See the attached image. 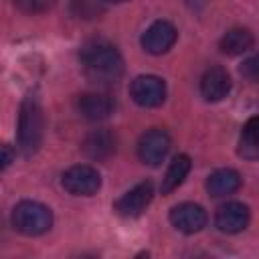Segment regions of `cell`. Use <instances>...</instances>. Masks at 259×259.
I'll use <instances>...</instances> for the list:
<instances>
[{"label": "cell", "instance_id": "6", "mask_svg": "<svg viewBox=\"0 0 259 259\" xmlns=\"http://www.w3.org/2000/svg\"><path fill=\"white\" fill-rule=\"evenodd\" d=\"M172 146L170 136L164 130H150L138 142V158L148 166H160Z\"/></svg>", "mask_w": 259, "mask_h": 259}, {"label": "cell", "instance_id": "21", "mask_svg": "<svg viewBox=\"0 0 259 259\" xmlns=\"http://www.w3.org/2000/svg\"><path fill=\"white\" fill-rule=\"evenodd\" d=\"M241 73H243L245 77H249L251 81H255V79H257V59L251 57L249 61H245L243 67H241Z\"/></svg>", "mask_w": 259, "mask_h": 259}, {"label": "cell", "instance_id": "22", "mask_svg": "<svg viewBox=\"0 0 259 259\" xmlns=\"http://www.w3.org/2000/svg\"><path fill=\"white\" fill-rule=\"evenodd\" d=\"M105 2H113V4H119V2H127V0H105Z\"/></svg>", "mask_w": 259, "mask_h": 259}, {"label": "cell", "instance_id": "2", "mask_svg": "<svg viewBox=\"0 0 259 259\" xmlns=\"http://www.w3.org/2000/svg\"><path fill=\"white\" fill-rule=\"evenodd\" d=\"M42 134H45V115L40 101L34 93H28L20 103L18 127H16V144L20 154L32 156L40 148Z\"/></svg>", "mask_w": 259, "mask_h": 259}, {"label": "cell", "instance_id": "10", "mask_svg": "<svg viewBox=\"0 0 259 259\" xmlns=\"http://www.w3.org/2000/svg\"><path fill=\"white\" fill-rule=\"evenodd\" d=\"M249 219H251L249 206L233 200V202H225L219 206L214 214V225L219 231L233 235V233H241L249 225Z\"/></svg>", "mask_w": 259, "mask_h": 259}, {"label": "cell", "instance_id": "15", "mask_svg": "<svg viewBox=\"0 0 259 259\" xmlns=\"http://www.w3.org/2000/svg\"><path fill=\"white\" fill-rule=\"evenodd\" d=\"M253 45H255V38L249 28H231L221 38V51L231 57L247 53L249 49H253Z\"/></svg>", "mask_w": 259, "mask_h": 259}, {"label": "cell", "instance_id": "7", "mask_svg": "<svg viewBox=\"0 0 259 259\" xmlns=\"http://www.w3.org/2000/svg\"><path fill=\"white\" fill-rule=\"evenodd\" d=\"M176 38H178V32H176L172 22L156 20L142 34V47L150 55H164L174 47Z\"/></svg>", "mask_w": 259, "mask_h": 259}, {"label": "cell", "instance_id": "14", "mask_svg": "<svg viewBox=\"0 0 259 259\" xmlns=\"http://www.w3.org/2000/svg\"><path fill=\"white\" fill-rule=\"evenodd\" d=\"M83 152L91 160H105L115 152V136L109 130H95L83 140Z\"/></svg>", "mask_w": 259, "mask_h": 259}, {"label": "cell", "instance_id": "5", "mask_svg": "<svg viewBox=\"0 0 259 259\" xmlns=\"http://www.w3.org/2000/svg\"><path fill=\"white\" fill-rule=\"evenodd\" d=\"M130 95L142 107H158L166 99V83L156 75H140L132 81Z\"/></svg>", "mask_w": 259, "mask_h": 259}, {"label": "cell", "instance_id": "19", "mask_svg": "<svg viewBox=\"0 0 259 259\" xmlns=\"http://www.w3.org/2000/svg\"><path fill=\"white\" fill-rule=\"evenodd\" d=\"M12 2L24 14H42L55 6V0H12Z\"/></svg>", "mask_w": 259, "mask_h": 259}, {"label": "cell", "instance_id": "9", "mask_svg": "<svg viewBox=\"0 0 259 259\" xmlns=\"http://www.w3.org/2000/svg\"><path fill=\"white\" fill-rule=\"evenodd\" d=\"M206 221H208L206 210L200 204H194V202H182V204H176L170 210V223L180 233H186V235L202 231L206 227Z\"/></svg>", "mask_w": 259, "mask_h": 259}, {"label": "cell", "instance_id": "13", "mask_svg": "<svg viewBox=\"0 0 259 259\" xmlns=\"http://www.w3.org/2000/svg\"><path fill=\"white\" fill-rule=\"evenodd\" d=\"M241 186V174L233 168H219L206 178V190L210 196L221 198L237 192Z\"/></svg>", "mask_w": 259, "mask_h": 259}, {"label": "cell", "instance_id": "20", "mask_svg": "<svg viewBox=\"0 0 259 259\" xmlns=\"http://www.w3.org/2000/svg\"><path fill=\"white\" fill-rule=\"evenodd\" d=\"M14 156H16V152H14L12 146H8V144H0V172L6 170V168L12 164Z\"/></svg>", "mask_w": 259, "mask_h": 259}, {"label": "cell", "instance_id": "16", "mask_svg": "<svg viewBox=\"0 0 259 259\" xmlns=\"http://www.w3.org/2000/svg\"><path fill=\"white\" fill-rule=\"evenodd\" d=\"M190 166H192L190 158H188L186 154H178V156L170 162V166H168V170H166V174H164V178H162V186H160L162 194L174 192V190L184 182V178L188 176Z\"/></svg>", "mask_w": 259, "mask_h": 259}, {"label": "cell", "instance_id": "18", "mask_svg": "<svg viewBox=\"0 0 259 259\" xmlns=\"http://www.w3.org/2000/svg\"><path fill=\"white\" fill-rule=\"evenodd\" d=\"M71 12L77 18H95L103 12V6L99 0H71Z\"/></svg>", "mask_w": 259, "mask_h": 259}, {"label": "cell", "instance_id": "17", "mask_svg": "<svg viewBox=\"0 0 259 259\" xmlns=\"http://www.w3.org/2000/svg\"><path fill=\"white\" fill-rule=\"evenodd\" d=\"M239 154L247 160H255L259 156V142H257V117H249L241 132V142H239Z\"/></svg>", "mask_w": 259, "mask_h": 259}, {"label": "cell", "instance_id": "3", "mask_svg": "<svg viewBox=\"0 0 259 259\" xmlns=\"http://www.w3.org/2000/svg\"><path fill=\"white\" fill-rule=\"evenodd\" d=\"M12 227L26 235V237H38L47 233L53 225V212L47 204L36 200H20L12 208Z\"/></svg>", "mask_w": 259, "mask_h": 259}, {"label": "cell", "instance_id": "8", "mask_svg": "<svg viewBox=\"0 0 259 259\" xmlns=\"http://www.w3.org/2000/svg\"><path fill=\"white\" fill-rule=\"evenodd\" d=\"M152 196H154V186L150 180H146V182H140L134 188H130L121 198H117L113 208L119 217L134 219L146 210V206L152 202Z\"/></svg>", "mask_w": 259, "mask_h": 259}, {"label": "cell", "instance_id": "12", "mask_svg": "<svg viewBox=\"0 0 259 259\" xmlns=\"http://www.w3.org/2000/svg\"><path fill=\"white\" fill-rule=\"evenodd\" d=\"M231 91V75L223 67H210L200 79V93L206 101H221Z\"/></svg>", "mask_w": 259, "mask_h": 259}, {"label": "cell", "instance_id": "1", "mask_svg": "<svg viewBox=\"0 0 259 259\" xmlns=\"http://www.w3.org/2000/svg\"><path fill=\"white\" fill-rule=\"evenodd\" d=\"M81 65L85 75L99 85L115 83L123 75V59L119 51L105 40L87 42L81 49Z\"/></svg>", "mask_w": 259, "mask_h": 259}, {"label": "cell", "instance_id": "11", "mask_svg": "<svg viewBox=\"0 0 259 259\" xmlns=\"http://www.w3.org/2000/svg\"><path fill=\"white\" fill-rule=\"evenodd\" d=\"M115 109V101L111 95L107 93H97V91H91V93H83L79 95L77 99V111L89 119V121H101V119H107Z\"/></svg>", "mask_w": 259, "mask_h": 259}, {"label": "cell", "instance_id": "4", "mask_svg": "<svg viewBox=\"0 0 259 259\" xmlns=\"http://www.w3.org/2000/svg\"><path fill=\"white\" fill-rule=\"evenodd\" d=\"M61 182H63V188L73 196H93L101 188L99 172L93 166H87V164L71 166L63 174Z\"/></svg>", "mask_w": 259, "mask_h": 259}]
</instances>
